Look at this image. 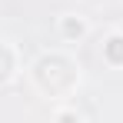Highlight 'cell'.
I'll use <instances>...</instances> for the list:
<instances>
[{
	"label": "cell",
	"mask_w": 123,
	"mask_h": 123,
	"mask_svg": "<svg viewBox=\"0 0 123 123\" xmlns=\"http://www.w3.org/2000/svg\"><path fill=\"white\" fill-rule=\"evenodd\" d=\"M103 53H106V60H110V63L120 67V63H123V37H110V40L103 43Z\"/></svg>",
	"instance_id": "obj_1"
},
{
	"label": "cell",
	"mask_w": 123,
	"mask_h": 123,
	"mask_svg": "<svg viewBox=\"0 0 123 123\" xmlns=\"http://www.w3.org/2000/svg\"><path fill=\"white\" fill-rule=\"evenodd\" d=\"M63 33H67V37H80V33H83V23L80 20H63Z\"/></svg>",
	"instance_id": "obj_2"
}]
</instances>
